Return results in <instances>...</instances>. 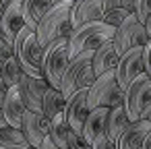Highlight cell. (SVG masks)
Masks as SVG:
<instances>
[{
  "instance_id": "cell-1",
  "label": "cell",
  "mask_w": 151,
  "mask_h": 149,
  "mask_svg": "<svg viewBox=\"0 0 151 149\" xmlns=\"http://www.w3.org/2000/svg\"><path fill=\"white\" fill-rule=\"evenodd\" d=\"M70 11L73 0H64V2L52 4V9L42 17V21L35 27V37L44 50L60 37H70V33L75 31L70 23Z\"/></svg>"
},
{
  "instance_id": "cell-2",
  "label": "cell",
  "mask_w": 151,
  "mask_h": 149,
  "mask_svg": "<svg viewBox=\"0 0 151 149\" xmlns=\"http://www.w3.org/2000/svg\"><path fill=\"white\" fill-rule=\"evenodd\" d=\"M114 33H116V29L110 27L104 21H93V23H85V25L77 27L68 37V54H70V58H75V56H79L83 52H95L106 42H112Z\"/></svg>"
},
{
  "instance_id": "cell-3",
  "label": "cell",
  "mask_w": 151,
  "mask_h": 149,
  "mask_svg": "<svg viewBox=\"0 0 151 149\" xmlns=\"http://www.w3.org/2000/svg\"><path fill=\"white\" fill-rule=\"evenodd\" d=\"M15 48V58L21 64L23 73L35 79H44L42 75V60H44V48L37 44L35 31L29 27H23L13 44Z\"/></svg>"
},
{
  "instance_id": "cell-4",
  "label": "cell",
  "mask_w": 151,
  "mask_h": 149,
  "mask_svg": "<svg viewBox=\"0 0 151 149\" xmlns=\"http://www.w3.org/2000/svg\"><path fill=\"white\" fill-rule=\"evenodd\" d=\"M91 60H93V52H83V54L70 58V62L64 71V77H62V83H60V91L66 99L73 93H77L79 89H89L93 85L95 75H93Z\"/></svg>"
},
{
  "instance_id": "cell-5",
  "label": "cell",
  "mask_w": 151,
  "mask_h": 149,
  "mask_svg": "<svg viewBox=\"0 0 151 149\" xmlns=\"http://www.w3.org/2000/svg\"><path fill=\"white\" fill-rule=\"evenodd\" d=\"M124 101V91L120 89L118 81H116V73H104L101 77H97L93 81V85L87 89V106L89 110L95 108H118Z\"/></svg>"
},
{
  "instance_id": "cell-6",
  "label": "cell",
  "mask_w": 151,
  "mask_h": 149,
  "mask_svg": "<svg viewBox=\"0 0 151 149\" xmlns=\"http://www.w3.org/2000/svg\"><path fill=\"white\" fill-rule=\"evenodd\" d=\"M70 62V54H68V37H60L56 42H52L46 50H44V60H42V75L48 81L50 87L60 89L64 71Z\"/></svg>"
},
{
  "instance_id": "cell-7",
  "label": "cell",
  "mask_w": 151,
  "mask_h": 149,
  "mask_svg": "<svg viewBox=\"0 0 151 149\" xmlns=\"http://www.w3.org/2000/svg\"><path fill=\"white\" fill-rule=\"evenodd\" d=\"M149 104H151V79L143 73L124 89L122 106L128 114V120L137 122V120H141V116Z\"/></svg>"
},
{
  "instance_id": "cell-8",
  "label": "cell",
  "mask_w": 151,
  "mask_h": 149,
  "mask_svg": "<svg viewBox=\"0 0 151 149\" xmlns=\"http://www.w3.org/2000/svg\"><path fill=\"white\" fill-rule=\"evenodd\" d=\"M112 42H114V48H116V52H118L120 56L126 54V52L132 50V48H143V46L149 42V35H147V29H145V23H141V21L137 19L134 13L128 15L126 21L116 29Z\"/></svg>"
},
{
  "instance_id": "cell-9",
  "label": "cell",
  "mask_w": 151,
  "mask_h": 149,
  "mask_svg": "<svg viewBox=\"0 0 151 149\" xmlns=\"http://www.w3.org/2000/svg\"><path fill=\"white\" fill-rule=\"evenodd\" d=\"M114 73H116V81H118L120 89L124 91L139 75L145 73V66H143V48H132L126 54H122Z\"/></svg>"
},
{
  "instance_id": "cell-10",
  "label": "cell",
  "mask_w": 151,
  "mask_h": 149,
  "mask_svg": "<svg viewBox=\"0 0 151 149\" xmlns=\"http://www.w3.org/2000/svg\"><path fill=\"white\" fill-rule=\"evenodd\" d=\"M25 27V11L23 0H13L4 6L2 19H0V37L6 40L9 44H15L19 31Z\"/></svg>"
},
{
  "instance_id": "cell-11",
  "label": "cell",
  "mask_w": 151,
  "mask_h": 149,
  "mask_svg": "<svg viewBox=\"0 0 151 149\" xmlns=\"http://www.w3.org/2000/svg\"><path fill=\"white\" fill-rule=\"evenodd\" d=\"M17 89H19V95H21L23 104L27 106V110L42 114V99H44V93L50 89L48 81L46 79H35V77H29V75L23 73Z\"/></svg>"
},
{
  "instance_id": "cell-12",
  "label": "cell",
  "mask_w": 151,
  "mask_h": 149,
  "mask_svg": "<svg viewBox=\"0 0 151 149\" xmlns=\"http://www.w3.org/2000/svg\"><path fill=\"white\" fill-rule=\"evenodd\" d=\"M104 15H106V0H75L73 11H70L73 29H77L85 23L101 21Z\"/></svg>"
},
{
  "instance_id": "cell-13",
  "label": "cell",
  "mask_w": 151,
  "mask_h": 149,
  "mask_svg": "<svg viewBox=\"0 0 151 149\" xmlns=\"http://www.w3.org/2000/svg\"><path fill=\"white\" fill-rule=\"evenodd\" d=\"M89 106H87V89H79L77 93H73L66 99V108H64V118L68 122V126L77 132L83 130V124L89 116Z\"/></svg>"
},
{
  "instance_id": "cell-14",
  "label": "cell",
  "mask_w": 151,
  "mask_h": 149,
  "mask_svg": "<svg viewBox=\"0 0 151 149\" xmlns=\"http://www.w3.org/2000/svg\"><path fill=\"white\" fill-rule=\"evenodd\" d=\"M48 126H50V120H46L44 114L27 110L25 116H23L21 132H23V137L27 139V143L31 147H42L44 139L48 137Z\"/></svg>"
},
{
  "instance_id": "cell-15",
  "label": "cell",
  "mask_w": 151,
  "mask_h": 149,
  "mask_svg": "<svg viewBox=\"0 0 151 149\" xmlns=\"http://www.w3.org/2000/svg\"><path fill=\"white\" fill-rule=\"evenodd\" d=\"M25 112H27V106L23 104V99L19 95V89L17 87H11L9 93H6V99L2 104V116L6 120V126H13V128H19L21 130Z\"/></svg>"
},
{
  "instance_id": "cell-16",
  "label": "cell",
  "mask_w": 151,
  "mask_h": 149,
  "mask_svg": "<svg viewBox=\"0 0 151 149\" xmlns=\"http://www.w3.org/2000/svg\"><path fill=\"white\" fill-rule=\"evenodd\" d=\"M118 60H120V54L116 52L114 42H106L101 48H97V50L93 52V60H91V66H93V75H95V79L101 77L104 73L116 71Z\"/></svg>"
},
{
  "instance_id": "cell-17",
  "label": "cell",
  "mask_w": 151,
  "mask_h": 149,
  "mask_svg": "<svg viewBox=\"0 0 151 149\" xmlns=\"http://www.w3.org/2000/svg\"><path fill=\"white\" fill-rule=\"evenodd\" d=\"M147 132H151V122H149V120L141 118V120H137V122H130L128 128L120 135L116 147H118V149H141V145H143Z\"/></svg>"
},
{
  "instance_id": "cell-18",
  "label": "cell",
  "mask_w": 151,
  "mask_h": 149,
  "mask_svg": "<svg viewBox=\"0 0 151 149\" xmlns=\"http://www.w3.org/2000/svg\"><path fill=\"white\" fill-rule=\"evenodd\" d=\"M108 114H110V108H95V110L89 112V116H87V120H85V124H83V130H81L83 137H85L89 143H93L99 135L106 132Z\"/></svg>"
},
{
  "instance_id": "cell-19",
  "label": "cell",
  "mask_w": 151,
  "mask_h": 149,
  "mask_svg": "<svg viewBox=\"0 0 151 149\" xmlns=\"http://www.w3.org/2000/svg\"><path fill=\"white\" fill-rule=\"evenodd\" d=\"M130 120H128V114L124 110V106H118V108H112L110 114H108V124H106V137L112 141V143H118L120 135L128 128Z\"/></svg>"
},
{
  "instance_id": "cell-20",
  "label": "cell",
  "mask_w": 151,
  "mask_h": 149,
  "mask_svg": "<svg viewBox=\"0 0 151 149\" xmlns=\"http://www.w3.org/2000/svg\"><path fill=\"white\" fill-rule=\"evenodd\" d=\"M64 108H66V97L62 95V91L50 87L44 93V99H42V114H44V118L46 120H52L54 116L62 114Z\"/></svg>"
},
{
  "instance_id": "cell-21",
  "label": "cell",
  "mask_w": 151,
  "mask_h": 149,
  "mask_svg": "<svg viewBox=\"0 0 151 149\" xmlns=\"http://www.w3.org/2000/svg\"><path fill=\"white\" fill-rule=\"evenodd\" d=\"M52 0H23V11H25V27L33 29L42 21V17L52 9Z\"/></svg>"
},
{
  "instance_id": "cell-22",
  "label": "cell",
  "mask_w": 151,
  "mask_h": 149,
  "mask_svg": "<svg viewBox=\"0 0 151 149\" xmlns=\"http://www.w3.org/2000/svg\"><path fill=\"white\" fill-rule=\"evenodd\" d=\"M68 130H70V126H68V122H66V118H64V112H62V114H58V116H54V118L50 120L48 139H50L56 147L68 149Z\"/></svg>"
},
{
  "instance_id": "cell-23",
  "label": "cell",
  "mask_w": 151,
  "mask_h": 149,
  "mask_svg": "<svg viewBox=\"0 0 151 149\" xmlns=\"http://www.w3.org/2000/svg\"><path fill=\"white\" fill-rule=\"evenodd\" d=\"M29 143L19 128L4 126L0 128V149H27Z\"/></svg>"
},
{
  "instance_id": "cell-24",
  "label": "cell",
  "mask_w": 151,
  "mask_h": 149,
  "mask_svg": "<svg viewBox=\"0 0 151 149\" xmlns=\"http://www.w3.org/2000/svg\"><path fill=\"white\" fill-rule=\"evenodd\" d=\"M0 73H2V79H4V83L9 87H17L19 81H21V77H23V68L17 62V58H13L11 62H6L2 68H0Z\"/></svg>"
},
{
  "instance_id": "cell-25",
  "label": "cell",
  "mask_w": 151,
  "mask_h": 149,
  "mask_svg": "<svg viewBox=\"0 0 151 149\" xmlns=\"http://www.w3.org/2000/svg\"><path fill=\"white\" fill-rule=\"evenodd\" d=\"M128 15H132L130 11H124V9H110V11H106V15H104V23H108L110 27H114V29H118L124 21H126V17Z\"/></svg>"
},
{
  "instance_id": "cell-26",
  "label": "cell",
  "mask_w": 151,
  "mask_h": 149,
  "mask_svg": "<svg viewBox=\"0 0 151 149\" xmlns=\"http://www.w3.org/2000/svg\"><path fill=\"white\" fill-rule=\"evenodd\" d=\"M68 149H93V145L83 137V132L77 130H68Z\"/></svg>"
},
{
  "instance_id": "cell-27",
  "label": "cell",
  "mask_w": 151,
  "mask_h": 149,
  "mask_svg": "<svg viewBox=\"0 0 151 149\" xmlns=\"http://www.w3.org/2000/svg\"><path fill=\"white\" fill-rule=\"evenodd\" d=\"M134 15L141 23H147L151 17V0H137L134 2Z\"/></svg>"
},
{
  "instance_id": "cell-28",
  "label": "cell",
  "mask_w": 151,
  "mask_h": 149,
  "mask_svg": "<svg viewBox=\"0 0 151 149\" xmlns=\"http://www.w3.org/2000/svg\"><path fill=\"white\" fill-rule=\"evenodd\" d=\"M13 58H15V48H13V44H9L6 40L0 37V68H2L6 62H11Z\"/></svg>"
},
{
  "instance_id": "cell-29",
  "label": "cell",
  "mask_w": 151,
  "mask_h": 149,
  "mask_svg": "<svg viewBox=\"0 0 151 149\" xmlns=\"http://www.w3.org/2000/svg\"><path fill=\"white\" fill-rule=\"evenodd\" d=\"M134 2L137 0H106V11H110V9H124V11L134 13Z\"/></svg>"
},
{
  "instance_id": "cell-30",
  "label": "cell",
  "mask_w": 151,
  "mask_h": 149,
  "mask_svg": "<svg viewBox=\"0 0 151 149\" xmlns=\"http://www.w3.org/2000/svg\"><path fill=\"white\" fill-rule=\"evenodd\" d=\"M143 66H145V75L151 79V37L143 46Z\"/></svg>"
},
{
  "instance_id": "cell-31",
  "label": "cell",
  "mask_w": 151,
  "mask_h": 149,
  "mask_svg": "<svg viewBox=\"0 0 151 149\" xmlns=\"http://www.w3.org/2000/svg\"><path fill=\"white\" fill-rule=\"evenodd\" d=\"M91 145H93V149H118V147H116V143H112V141L106 137V132H104V135H99Z\"/></svg>"
},
{
  "instance_id": "cell-32",
  "label": "cell",
  "mask_w": 151,
  "mask_h": 149,
  "mask_svg": "<svg viewBox=\"0 0 151 149\" xmlns=\"http://www.w3.org/2000/svg\"><path fill=\"white\" fill-rule=\"evenodd\" d=\"M9 85L4 83V79H2V73H0V108H2V104H4V99H6V93H9Z\"/></svg>"
},
{
  "instance_id": "cell-33",
  "label": "cell",
  "mask_w": 151,
  "mask_h": 149,
  "mask_svg": "<svg viewBox=\"0 0 151 149\" xmlns=\"http://www.w3.org/2000/svg\"><path fill=\"white\" fill-rule=\"evenodd\" d=\"M40 149H60V147H56V145H54V143H52V141H50V139H48V137H46V139H44V143H42V147H40Z\"/></svg>"
},
{
  "instance_id": "cell-34",
  "label": "cell",
  "mask_w": 151,
  "mask_h": 149,
  "mask_svg": "<svg viewBox=\"0 0 151 149\" xmlns=\"http://www.w3.org/2000/svg\"><path fill=\"white\" fill-rule=\"evenodd\" d=\"M141 149H151V132H147V137H145V141H143Z\"/></svg>"
},
{
  "instance_id": "cell-35",
  "label": "cell",
  "mask_w": 151,
  "mask_h": 149,
  "mask_svg": "<svg viewBox=\"0 0 151 149\" xmlns=\"http://www.w3.org/2000/svg\"><path fill=\"white\" fill-rule=\"evenodd\" d=\"M141 118H145V120H149V122H151V104L145 108V112H143V116H141Z\"/></svg>"
},
{
  "instance_id": "cell-36",
  "label": "cell",
  "mask_w": 151,
  "mask_h": 149,
  "mask_svg": "<svg viewBox=\"0 0 151 149\" xmlns=\"http://www.w3.org/2000/svg\"><path fill=\"white\" fill-rule=\"evenodd\" d=\"M145 29H147V35L151 37V17L147 19V23H145Z\"/></svg>"
},
{
  "instance_id": "cell-37",
  "label": "cell",
  "mask_w": 151,
  "mask_h": 149,
  "mask_svg": "<svg viewBox=\"0 0 151 149\" xmlns=\"http://www.w3.org/2000/svg\"><path fill=\"white\" fill-rule=\"evenodd\" d=\"M4 126H6V120L2 116V108H0V128H4Z\"/></svg>"
},
{
  "instance_id": "cell-38",
  "label": "cell",
  "mask_w": 151,
  "mask_h": 149,
  "mask_svg": "<svg viewBox=\"0 0 151 149\" xmlns=\"http://www.w3.org/2000/svg\"><path fill=\"white\" fill-rule=\"evenodd\" d=\"M4 6H6V4L2 2V0H0V19H2V13H4Z\"/></svg>"
},
{
  "instance_id": "cell-39",
  "label": "cell",
  "mask_w": 151,
  "mask_h": 149,
  "mask_svg": "<svg viewBox=\"0 0 151 149\" xmlns=\"http://www.w3.org/2000/svg\"><path fill=\"white\" fill-rule=\"evenodd\" d=\"M52 2H54V4H56V2H64V0H52ZM73 2H75V0H73Z\"/></svg>"
},
{
  "instance_id": "cell-40",
  "label": "cell",
  "mask_w": 151,
  "mask_h": 149,
  "mask_svg": "<svg viewBox=\"0 0 151 149\" xmlns=\"http://www.w3.org/2000/svg\"><path fill=\"white\" fill-rule=\"evenodd\" d=\"M2 2H4V4H9V2H13V0H2Z\"/></svg>"
},
{
  "instance_id": "cell-41",
  "label": "cell",
  "mask_w": 151,
  "mask_h": 149,
  "mask_svg": "<svg viewBox=\"0 0 151 149\" xmlns=\"http://www.w3.org/2000/svg\"><path fill=\"white\" fill-rule=\"evenodd\" d=\"M27 149H40V147H31V145H29V147H27Z\"/></svg>"
}]
</instances>
